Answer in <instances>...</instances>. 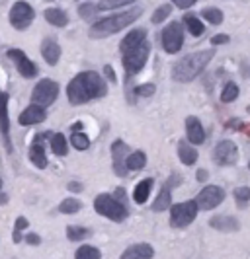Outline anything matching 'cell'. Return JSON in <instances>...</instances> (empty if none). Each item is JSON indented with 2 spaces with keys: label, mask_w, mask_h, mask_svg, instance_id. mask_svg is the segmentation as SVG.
Listing matches in <instances>:
<instances>
[{
  "label": "cell",
  "mask_w": 250,
  "mask_h": 259,
  "mask_svg": "<svg viewBox=\"0 0 250 259\" xmlns=\"http://www.w3.org/2000/svg\"><path fill=\"white\" fill-rule=\"evenodd\" d=\"M170 205H172L170 189H168V185H164V187H162V191H160V193H158V197L155 199V203H153V210L162 212V210L170 208Z\"/></svg>",
  "instance_id": "25"
},
{
  "label": "cell",
  "mask_w": 250,
  "mask_h": 259,
  "mask_svg": "<svg viewBox=\"0 0 250 259\" xmlns=\"http://www.w3.org/2000/svg\"><path fill=\"white\" fill-rule=\"evenodd\" d=\"M198 203L196 201H186V203H178L172 205L170 208V224L174 228H186L198 217Z\"/></svg>",
  "instance_id": "6"
},
{
  "label": "cell",
  "mask_w": 250,
  "mask_h": 259,
  "mask_svg": "<svg viewBox=\"0 0 250 259\" xmlns=\"http://www.w3.org/2000/svg\"><path fill=\"white\" fill-rule=\"evenodd\" d=\"M96 12H98V6H94V4H82V6L79 8V14L82 16V18H86V20L94 18Z\"/></svg>",
  "instance_id": "38"
},
{
  "label": "cell",
  "mask_w": 250,
  "mask_h": 259,
  "mask_svg": "<svg viewBox=\"0 0 250 259\" xmlns=\"http://www.w3.org/2000/svg\"><path fill=\"white\" fill-rule=\"evenodd\" d=\"M238 96V86L235 84V82H229L227 86H225L223 94H221V102H225V104H231V102H235Z\"/></svg>",
  "instance_id": "34"
},
{
  "label": "cell",
  "mask_w": 250,
  "mask_h": 259,
  "mask_svg": "<svg viewBox=\"0 0 250 259\" xmlns=\"http://www.w3.org/2000/svg\"><path fill=\"white\" fill-rule=\"evenodd\" d=\"M80 208H82V203H80L79 199H65V201L59 205V210H61L63 214H75V212H79Z\"/></svg>",
  "instance_id": "31"
},
{
  "label": "cell",
  "mask_w": 250,
  "mask_h": 259,
  "mask_svg": "<svg viewBox=\"0 0 250 259\" xmlns=\"http://www.w3.org/2000/svg\"><path fill=\"white\" fill-rule=\"evenodd\" d=\"M172 12V6L170 4H162V6H158L155 14H153V24H160V22H164Z\"/></svg>",
  "instance_id": "36"
},
{
  "label": "cell",
  "mask_w": 250,
  "mask_h": 259,
  "mask_svg": "<svg viewBox=\"0 0 250 259\" xmlns=\"http://www.w3.org/2000/svg\"><path fill=\"white\" fill-rule=\"evenodd\" d=\"M235 199H237L238 207H246V203L250 201V187H237Z\"/></svg>",
  "instance_id": "37"
},
{
  "label": "cell",
  "mask_w": 250,
  "mask_h": 259,
  "mask_svg": "<svg viewBox=\"0 0 250 259\" xmlns=\"http://www.w3.org/2000/svg\"><path fill=\"white\" fill-rule=\"evenodd\" d=\"M68 191H75V193H79V191H82V185H80V183L70 182V183H68Z\"/></svg>",
  "instance_id": "45"
},
{
  "label": "cell",
  "mask_w": 250,
  "mask_h": 259,
  "mask_svg": "<svg viewBox=\"0 0 250 259\" xmlns=\"http://www.w3.org/2000/svg\"><path fill=\"white\" fill-rule=\"evenodd\" d=\"M75 257L77 259H100L102 253L94 246H82V247H79V251L75 253Z\"/></svg>",
  "instance_id": "33"
},
{
  "label": "cell",
  "mask_w": 250,
  "mask_h": 259,
  "mask_svg": "<svg viewBox=\"0 0 250 259\" xmlns=\"http://www.w3.org/2000/svg\"><path fill=\"white\" fill-rule=\"evenodd\" d=\"M82 129V125H80V123H75V125H73V131H80Z\"/></svg>",
  "instance_id": "48"
},
{
  "label": "cell",
  "mask_w": 250,
  "mask_h": 259,
  "mask_svg": "<svg viewBox=\"0 0 250 259\" xmlns=\"http://www.w3.org/2000/svg\"><path fill=\"white\" fill-rule=\"evenodd\" d=\"M45 20L55 27H65L68 24V18L61 8H47L45 10Z\"/></svg>",
  "instance_id": "23"
},
{
  "label": "cell",
  "mask_w": 250,
  "mask_h": 259,
  "mask_svg": "<svg viewBox=\"0 0 250 259\" xmlns=\"http://www.w3.org/2000/svg\"><path fill=\"white\" fill-rule=\"evenodd\" d=\"M29 160H31L33 166H38L40 169L47 168V154H45V146L41 143L40 135L35 137V141H33L31 148H29Z\"/></svg>",
  "instance_id": "17"
},
{
  "label": "cell",
  "mask_w": 250,
  "mask_h": 259,
  "mask_svg": "<svg viewBox=\"0 0 250 259\" xmlns=\"http://www.w3.org/2000/svg\"><path fill=\"white\" fill-rule=\"evenodd\" d=\"M184 24H186V27H188V31H190L194 37H199V35L205 31V27H203V24H201V20H199L198 16H194V14H186Z\"/></svg>",
  "instance_id": "26"
},
{
  "label": "cell",
  "mask_w": 250,
  "mask_h": 259,
  "mask_svg": "<svg viewBox=\"0 0 250 259\" xmlns=\"http://www.w3.org/2000/svg\"><path fill=\"white\" fill-rule=\"evenodd\" d=\"M27 226H29V222H27L24 217H18V219H16V228H14V230H16V232H22V230L27 228Z\"/></svg>",
  "instance_id": "41"
},
{
  "label": "cell",
  "mask_w": 250,
  "mask_h": 259,
  "mask_svg": "<svg viewBox=\"0 0 250 259\" xmlns=\"http://www.w3.org/2000/svg\"><path fill=\"white\" fill-rule=\"evenodd\" d=\"M172 2H174L178 8H182V10H188V8H192V6H194L198 0H172Z\"/></svg>",
  "instance_id": "40"
},
{
  "label": "cell",
  "mask_w": 250,
  "mask_h": 259,
  "mask_svg": "<svg viewBox=\"0 0 250 259\" xmlns=\"http://www.w3.org/2000/svg\"><path fill=\"white\" fill-rule=\"evenodd\" d=\"M209 226L219 232H237L240 224L235 217H213L209 221Z\"/></svg>",
  "instance_id": "20"
},
{
  "label": "cell",
  "mask_w": 250,
  "mask_h": 259,
  "mask_svg": "<svg viewBox=\"0 0 250 259\" xmlns=\"http://www.w3.org/2000/svg\"><path fill=\"white\" fill-rule=\"evenodd\" d=\"M178 158H180V162L186 164V166H194L198 162V150L190 143L180 141V144H178Z\"/></svg>",
  "instance_id": "22"
},
{
  "label": "cell",
  "mask_w": 250,
  "mask_h": 259,
  "mask_svg": "<svg viewBox=\"0 0 250 259\" xmlns=\"http://www.w3.org/2000/svg\"><path fill=\"white\" fill-rule=\"evenodd\" d=\"M0 191H2V180H0Z\"/></svg>",
  "instance_id": "49"
},
{
  "label": "cell",
  "mask_w": 250,
  "mask_h": 259,
  "mask_svg": "<svg viewBox=\"0 0 250 259\" xmlns=\"http://www.w3.org/2000/svg\"><path fill=\"white\" fill-rule=\"evenodd\" d=\"M105 90H108V86H105V82L100 78L98 72L84 70L68 82L66 96H68V102L73 105H82L90 102V100L105 96Z\"/></svg>",
  "instance_id": "1"
},
{
  "label": "cell",
  "mask_w": 250,
  "mask_h": 259,
  "mask_svg": "<svg viewBox=\"0 0 250 259\" xmlns=\"http://www.w3.org/2000/svg\"><path fill=\"white\" fill-rule=\"evenodd\" d=\"M94 208L98 214H102L105 219L114 222H121L127 219V207L123 201H119L116 195H98L94 201Z\"/></svg>",
  "instance_id": "4"
},
{
  "label": "cell",
  "mask_w": 250,
  "mask_h": 259,
  "mask_svg": "<svg viewBox=\"0 0 250 259\" xmlns=\"http://www.w3.org/2000/svg\"><path fill=\"white\" fill-rule=\"evenodd\" d=\"M125 164H127V169H143V168H145V164H147L145 152H141V150L131 152V154L127 156Z\"/></svg>",
  "instance_id": "28"
},
{
  "label": "cell",
  "mask_w": 250,
  "mask_h": 259,
  "mask_svg": "<svg viewBox=\"0 0 250 259\" xmlns=\"http://www.w3.org/2000/svg\"><path fill=\"white\" fill-rule=\"evenodd\" d=\"M248 166H250V164H248Z\"/></svg>",
  "instance_id": "50"
},
{
  "label": "cell",
  "mask_w": 250,
  "mask_h": 259,
  "mask_svg": "<svg viewBox=\"0 0 250 259\" xmlns=\"http://www.w3.org/2000/svg\"><path fill=\"white\" fill-rule=\"evenodd\" d=\"M213 160L219 166H233L238 160L237 144L233 143V141H221L215 146V150H213Z\"/></svg>",
  "instance_id": "11"
},
{
  "label": "cell",
  "mask_w": 250,
  "mask_h": 259,
  "mask_svg": "<svg viewBox=\"0 0 250 259\" xmlns=\"http://www.w3.org/2000/svg\"><path fill=\"white\" fill-rule=\"evenodd\" d=\"M70 143H73V146H75L77 150H86V148L90 146V139H88L84 133L75 131V133H73V137H70Z\"/></svg>",
  "instance_id": "32"
},
{
  "label": "cell",
  "mask_w": 250,
  "mask_h": 259,
  "mask_svg": "<svg viewBox=\"0 0 250 259\" xmlns=\"http://www.w3.org/2000/svg\"><path fill=\"white\" fill-rule=\"evenodd\" d=\"M155 92H157V86H155V84H143V86L135 88V94H137V96H143V98H149V96H153Z\"/></svg>",
  "instance_id": "39"
},
{
  "label": "cell",
  "mask_w": 250,
  "mask_h": 259,
  "mask_svg": "<svg viewBox=\"0 0 250 259\" xmlns=\"http://www.w3.org/2000/svg\"><path fill=\"white\" fill-rule=\"evenodd\" d=\"M151 189H153V180H151V178L137 183V187H135V191H133V199H135V203H139V205H141V203H145L147 199H149Z\"/></svg>",
  "instance_id": "24"
},
{
  "label": "cell",
  "mask_w": 250,
  "mask_h": 259,
  "mask_svg": "<svg viewBox=\"0 0 250 259\" xmlns=\"http://www.w3.org/2000/svg\"><path fill=\"white\" fill-rule=\"evenodd\" d=\"M149 53H151V45L147 41L123 53V70L127 72V76H133L143 70L147 59H149Z\"/></svg>",
  "instance_id": "5"
},
{
  "label": "cell",
  "mask_w": 250,
  "mask_h": 259,
  "mask_svg": "<svg viewBox=\"0 0 250 259\" xmlns=\"http://www.w3.org/2000/svg\"><path fill=\"white\" fill-rule=\"evenodd\" d=\"M104 72H105V76H108L110 82H116V80H118V78H116V72H114V68H112L110 65L104 66Z\"/></svg>",
  "instance_id": "43"
},
{
  "label": "cell",
  "mask_w": 250,
  "mask_h": 259,
  "mask_svg": "<svg viewBox=\"0 0 250 259\" xmlns=\"http://www.w3.org/2000/svg\"><path fill=\"white\" fill-rule=\"evenodd\" d=\"M0 131L4 135L6 148L12 150V144H10V119H8V94H4V92H0Z\"/></svg>",
  "instance_id": "15"
},
{
  "label": "cell",
  "mask_w": 250,
  "mask_h": 259,
  "mask_svg": "<svg viewBox=\"0 0 250 259\" xmlns=\"http://www.w3.org/2000/svg\"><path fill=\"white\" fill-rule=\"evenodd\" d=\"M153 255H155V249L149 244H135L121 253V259H151Z\"/></svg>",
  "instance_id": "18"
},
{
  "label": "cell",
  "mask_w": 250,
  "mask_h": 259,
  "mask_svg": "<svg viewBox=\"0 0 250 259\" xmlns=\"http://www.w3.org/2000/svg\"><path fill=\"white\" fill-rule=\"evenodd\" d=\"M143 14V8H131L127 12L121 14H114L110 18H104L100 22H96L92 27H90V37L92 39H102V37H110L114 33H118L121 29H125L127 26H131L135 20H139Z\"/></svg>",
  "instance_id": "3"
},
{
  "label": "cell",
  "mask_w": 250,
  "mask_h": 259,
  "mask_svg": "<svg viewBox=\"0 0 250 259\" xmlns=\"http://www.w3.org/2000/svg\"><path fill=\"white\" fill-rule=\"evenodd\" d=\"M242 131H244V133H246V135L250 137V123H246V125H242V127H240V133H242Z\"/></svg>",
  "instance_id": "47"
},
{
  "label": "cell",
  "mask_w": 250,
  "mask_h": 259,
  "mask_svg": "<svg viewBox=\"0 0 250 259\" xmlns=\"http://www.w3.org/2000/svg\"><path fill=\"white\" fill-rule=\"evenodd\" d=\"M26 242L27 244H31V246H38L41 240H40V236H38V234H27Z\"/></svg>",
  "instance_id": "44"
},
{
  "label": "cell",
  "mask_w": 250,
  "mask_h": 259,
  "mask_svg": "<svg viewBox=\"0 0 250 259\" xmlns=\"http://www.w3.org/2000/svg\"><path fill=\"white\" fill-rule=\"evenodd\" d=\"M59 96V84L55 80H41L40 84L33 88V94H31V102L38 105H51Z\"/></svg>",
  "instance_id": "8"
},
{
  "label": "cell",
  "mask_w": 250,
  "mask_h": 259,
  "mask_svg": "<svg viewBox=\"0 0 250 259\" xmlns=\"http://www.w3.org/2000/svg\"><path fill=\"white\" fill-rule=\"evenodd\" d=\"M6 55H8L10 61H14V65H16V68H18V72H20L24 78H33L35 74H38V66L27 59V55L22 51V49H10Z\"/></svg>",
  "instance_id": "12"
},
{
  "label": "cell",
  "mask_w": 250,
  "mask_h": 259,
  "mask_svg": "<svg viewBox=\"0 0 250 259\" xmlns=\"http://www.w3.org/2000/svg\"><path fill=\"white\" fill-rule=\"evenodd\" d=\"M66 236L70 242H79V240H84L90 236V230L84 228V226H68L66 228Z\"/></svg>",
  "instance_id": "30"
},
{
  "label": "cell",
  "mask_w": 250,
  "mask_h": 259,
  "mask_svg": "<svg viewBox=\"0 0 250 259\" xmlns=\"http://www.w3.org/2000/svg\"><path fill=\"white\" fill-rule=\"evenodd\" d=\"M213 57H215V49H205V51L186 55L172 66V78L176 82H192L194 78L203 72V68L209 65Z\"/></svg>",
  "instance_id": "2"
},
{
  "label": "cell",
  "mask_w": 250,
  "mask_h": 259,
  "mask_svg": "<svg viewBox=\"0 0 250 259\" xmlns=\"http://www.w3.org/2000/svg\"><path fill=\"white\" fill-rule=\"evenodd\" d=\"M184 45V29L180 22H172L162 31V47L166 53H178Z\"/></svg>",
  "instance_id": "7"
},
{
  "label": "cell",
  "mask_w": 250,
  "mask_h": 259,
  "mask_svg": "<svg viewBox=\"0 0 250 259\" xmlns=\"http://www.w3.org/2000/svg\"><path fill=\"white\" fill-rule=\"evenodd\" d=\"M147 37V31L145 29H133V31H129L125 37L121 39V43H119V49H121V53L129 51V49H133V47H137L139 43H143Z\"/></svg>",
  "instance_id": "21"
},
{
  "label": "cell",
  "mask_w": 250,
  "mask_h": 259,
  "mask_svg": "<svg viewBox=\"0 0 250 259\" xmlns=\"http://www.w3.org/2000/svg\"><path fill=\"white\" fill-rule=\"evenodd\" d=\"M127 152H129V148H127V144L123 143V141H116V143L112 144L114 169H116V174H118L119 178L127 176V164H125V160H127Z\"/></svg>",
  "instance_id": "13"
},
{
  "label": "cell",
  "mask_w": 250,
  "mask_h": 259,
  "mask_svg": "<svg viewBox=\"0 0 250 259\" xmlns=\"http://www.w3.org/2000/svg\"><path fill=\"white\" fill-rule=\"evenodd\" d=\"M51 150H53V154H57V156H65L66 152H68V143H66L63 133H57V135L51 137Z\"/></svg>",
  "instance_id": "27"
},
{
  "label": "cell",
  "mask_w": 250,
  "mask_h": 259,
  "mask_svg": "<svg viewBox=\"0 0 250 259\" xmlns=\"http://www.w3.org/2000/svg\"><path fill=\"white\" fill-rule=\"evenodd\" d=\"M201 16L209 22V24H213V26H219V24H223V12L219 10V8H203L201 10Z\"/></svg>",
  "instance_id": "29"
},
{
  "label": "cell",
  "mask_w": 250,
  "mask_h": 259,
  "mask_svg": "<svg viewBox=\"0 0 250 259\" xmlns=\"http://www.w3.org/2000/svg\"><path fill=\"white\" fill-rule=\"evenodd\" d=\"M225 199V191L219 185H207L203 187L199 195L196 197V203H198L199 210H211V208L219 207Z\"/></svg>",
  "instance_id": "10"
},
{
  "label": "cell",
  "mask_w": 250,
  "mask_h": 259,
  "mask_svg": "<svg viewBox=\"0 0 250 259\" xmlns=\"http://www.w3.org/2000/svg\"><path fill=\"white\" fill-rule=\"evenodd\" d=\"M223 43H229V35H215V37H211V45H223Z\"/></svg>",
  "instance_id": "42"
},
{
  "label": "cell",
  "mask_w": 250,
  "mask_h": 259,
  "mask_svg": "<svg viewBox=\"0 0 250 259\" xmlns=\"http://www.w3.org/2000/svg\"><path fill=\"white\" fill-rule=\"evenodd\" d=\"M47 119V111H45V107L43 105H29L26 107L22 113H20V125H38V123H43Z\"/></svg>",
  "instance_id": "14"
},
{
  "label": "cell",
  "mask_w": 250,
  "mask_h": 259,
  "mask_svg": "<svg viewBox=\"0 0 250 259\" xmlns=\"http://www.w3.org/2000/svg\"><path fill=\"white\" fill-rule=\"evenodd\" d=\"M186 133H188V141L194 144H203L205 141V131L201 127L198 117H188L186 119Z\"/></svg>",
  "instance_id": "16"
},
{
  "label": "cell",
  "mask_w": 250,
  "mask_h": 259,
  "mask_svg": "<svg viewBox=\"0 0 250 259\" xmlns=\"http://www.w3.org/2000/svg\"><path fill=\"white\" fill-rule=\"evenodd\" d=\"M198 180H199V182H205V180H207V171H205V169H199Z\"/></svg>",
  "instance_id": "46"
},
{
  "label": "cell",
  "mask_w": 250,
  "mask_h": 259,
  "mask_svg": "<svg viewBox=\"0 0 250 259\" xmlns=\"http://www.w3.org/2000/svg\"><path fill=\"white\" fill-rule=\"evenodd\" d=\"M41 57L47 61V65H57L59 59H61V47L53 39H45L41 43Z\"/></svg>",
  "instance_id": "19"
},
{
  "label": "cell",
  "mask_w": 250,
  "mask_h": 259,
  "mask_svg": "<svg viewBox=\"0 0 250 259\" xmlns=\"http://www.w3.org/2000/svg\"><path fill=\"white\" fill-rule=\"evenodd\" d=\"M33 18H35V12L27 2H16L10 8V24L16 29H27L31 26Z\"/></svg>",
  "instance_id": "9"
},
{
  "label": "cell",
  "mask_w": 250,
  "mask_h": 259,
  "mask_svg": "<svg viewBox=\"0 0 250 259\" xmlns=\"http://www.w3.org/2000/svg\"><path fill=\"white\" fill-rule=\"evenodd\" d=\"M129 2H135V0H100L98 10H116V8H121Z\"/></svg>",
  "instance_id": "35"
}]
</instances>
